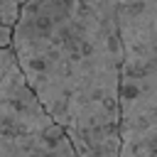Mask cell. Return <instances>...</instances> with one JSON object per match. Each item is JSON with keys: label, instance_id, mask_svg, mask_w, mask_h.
I'll use <instances>...</instances> for the list:
<instances>
[{"label": "cell", "instance_id": "5b68a950", "mask_svg": "<svg viewBox=\"0 0 157 157\" xmlns=\"http://www.w3.org/2000/svg\"><path fill=\"white\" fill-rule=\"evenodd\" d=\"M29 0H0V22L12 27L20 17V10L27 5Z\"/></svg>", "mask_w": 157, "mask_h": 157}, {"label": "cell", "instance_id": "8992f818", "mask_svg": "<svg viewBox=\"0 0 157 157\" xmlns=\"http://www.w3.org/2000/svg\"><path fill=\"white\" fill-rule=\"evenodd\" d=\"M10 42H12V27H7V25L0 22V52L5 47H10Z\"/></svg>", "mask_w": 157, "mask_h": 157}, {"label": "cell", "instance_id": "3957f363", "mask_svg": "<svg viewBox=\"0 0 157 157\" xmlns=\"http://www.w3.org/2000/svg\"><path fill=\"white\" fill-rule=\"evenodd\" d=\"M0 157H74L64 128L44 110L10 47L0 52Z\"/></svg>", "mask_w": 157, "mask_h": 157}, {"label": "cell", "instance_id": "277c9868", "mask_svg": "<svg viewBox=\"0 0 157 157\" xmlns=\"http://www.w3.org/2000/svg\"><path fill=\"white\" fill-rule=\"evenodd\" d=\"M71 142L74 157H120V132L118 125H98L86 130L64 132Z\"/></svg>", "mask_w": 157, "mask_h": 157}, {"label": "cell", "instance_id": "6da1fadb", "mask_svg": "<svg viewBox=\"0 0 157 157\" xmlns=\"http://www.w3.org/2000/svg\"><path fill=\"white\" fill-rule=\"evenodd\" d=\"M10 49L64 132L118 125L120 39L113 15L83 0H29L12 25Z\"/></svg>", "mask_w": 157, "mask_h": 157}, {"label": "cell", "instance_id": "7a4b0ae2", "mask_svg": "<svg viewBox=\"0 0 157 157\" xmlns=\"http://www.w3.org/2000/svg\"><path fill=\"white\" fill-rule=\"evenodd\" d=\"M113 15L120 39V157H157V0H83Z\"/></svg>", "mask_w": 157, "mask_h": 157}]
</instances>
